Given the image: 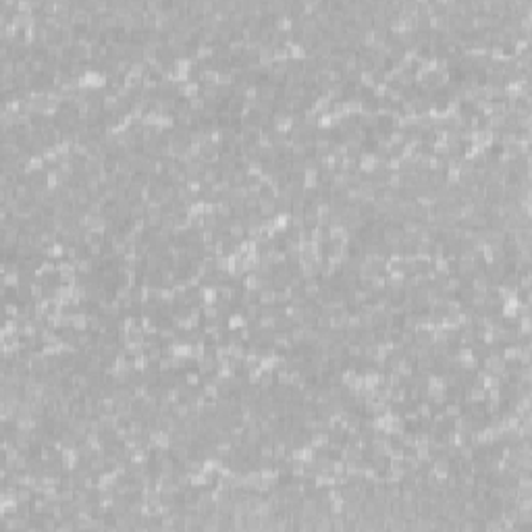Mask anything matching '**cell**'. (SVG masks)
I'll list each match as a JSON object with an SVG mask.
<instances>
[{
    "label": "cell",
    "mask_w": 532,
    "mask_h": 532,
    "mask_svg": "<svg viewBox=\"0 0 532 532\" xmlns=\"http://www.w3.org/2000/svg\"><path fill=\"white\" fill-rule=\"evenodd\" d=\"M258 457L260 459H264V461H273L275 457V445H273V441H262V443L258 445Z\"/></svg>",
    "instance_id": "cell-11"
},
{
    "label": "cell",
    "mask_w": 532,
    "mask_h": 532,
    "mask_svg": "<svg viewBox=\"0 0 532 532\" xmlns=\"http://www.w3.org/2000/svg\"><path fill=\"white\" fill-rule=\"evenodd\" d=\"M244 439H246V443H247V445L258 447V445L264 441V435H262V430H260V426L254 424V426H247V428H246Z\"/></svg>",
    "instance_id": "cell-7"
},
{
    "label": "cell",
    "mask_w": 532,
    "mask_h": 532,
    "mask_svg": "<svg viewBox=\"0 0 532 532\" xmlns=\"http://www.w3.org/2000/svg\"><path fill=\"white\" fill-rule=\"evenodd\" d=\"M443 411H445V416L449 420H453V418L464 414V404H461V401H455V399H449L447 404L443 406Z\"/></svg>",
    "instance_id": "cell-8"
},
{
    "label": "cell",
    "mask_w": 532,
    "mask_h": 532,
    "mask_svg": "<svg viewBox=\"0 0 532 532\" xmlns=\"http://www.w3.org/2000/svg\"><path fill=\"white\" fill-rule=\"evenodd\" d=\"M227 233H229V237L233 239L235 244L244 242V239L247 237L246 235V223H244L242 218H231L229 220V227H227Z\"/></svg>",
    "instance_id": "cell-1"
},
{
    "label": "cell",
    "mask_w": 532,
    "mask_h": 532,
    "mask_svg": "<svg viewBox=\"0 0 532 532\" xmlns=\"http://www.w3.org/2000/svg\"><path fill=\"white\" fill-rule=\"evenodd\" d=\"M146 214H148V204L144 200H137V202L131 204V210H129L131 218H146Z\"/></svg>",
    "instance_id": "cell-18"
},
{
    "label": "cell",
    "mask_w": 532,
    "mask_h": 532,
    "mask_svg": "<svg viewBox=\"0 0 532 532\" xmlns=\"http://www.w3.org/2000/svg\"><path fill=\"white\" fill-rule=\"evenodd\" d=\"M356 168H358V156L356 154H345V156L339 158V170L349 173V170H356Z\"/></svg>",
    "instance_id": "cell-15"
},
{
    "label": "cell",
    "mask_w": 532,
    "mask_h": 532,
    "mask_svg": "<svg viewBox=\"0 0 532 532\" xmlns=\"http://www.w3.org/2000/svg\"><path fill=\"white\" fill-rule=\"evenodd\" d=\"M399 327H401V330H416L418 328V314L416 312L404 314L399 318Z\"/></svg>",
    "instance_id": "cell-14"
},
{
    "label": "cell",
    "mask_w": 532,
    "mask_h": 532,
    "mask_svg": "<svg viewBox=\"0 0 532 532\" xmlns=\"http://www.w3.org/2000/svg\"><path fill=\"white\" fill-rule=\"evenodd\" d=\"M362 349H364V345L360 343V341H351V343H345V356H347V360L362 358Z\"/></svg>",
    "instance_id": "cell-17"
},
{
    "label": "cell",
    "mask_w": 532,
    "mask_h": 532,
    "mask_svg": "<svg viewBox=\"0 0 532 532\" xmlns=\"http://www.w3.org/2000/svg\"><path fill=\"white\" fill-rule=\"evenodd\" d=\"M416 408V411H418V416H420V420H430L433 418V411H435V406L430 404V401L424 397V399H420L418 404L414 406Z\"/></svg>",
    "instance_id": "cell-9"
},
{
    "label": "cell",
    "mask_w": 532,
    "mask_h": 532,
    "mask_svg": "<svg viewBox=\"0 0 532 532\" xmlns=\"http://www.w3.org/2000/svg\"><path fill=\"white\" fill-rule=\"evenodd\" d=\"M150 366H152V362L148 360L146 354H139V356L133 358V372H146Z\"/></svg>",
    "instance_id": "cell-20"
},
{
    "label": "cell",
    "mask_w": 532,
    "mask_h": 532,
    "mask_svg": "<svg viewBox=\"0 0 532 532\" xmlns=\"http://www.w3.org/2000/svg\"><path fill=\"white\" fill-rule=\"evenodd\" d=\"M242 312L246 314V318H247V325H249V323H254V320H258V318H260V314H262V306H260L258 302H252V304L244 306V308H242Z\"/></svg>",
    "instance_id": "cell-13"
},
{
    "label": "cell",
    "mask_w": 532,
    "mask_h": 532,
    "mask_svg": "<svg viewBox=\"0 0 532 532\" xmlns=\"http://www.w3.org/2000/svg\"><path fill=\"white\" fill-rule=\"evenodd\" d=\"M289 339H291V343H293L295 347L297 345H304V341H306V327L304 325H293L289 328Z\"/></svg>",
    "instance_id": "cell-10"
},
{
    "label": "cell",
    "mask_w": 532,
    "mask_h": 532,
    "mask_svg": "<svg viewBox=\"0 0 532 532\" xmlns=\"http://www.w3.org/2000/svg\"><path fill=\"white\" fill-rule=\"evenodd\" d=\"M183 383L187 387H192V389H200L202 383H204V376L200 374L198 368H185L183 370Z\"/></svg>",
    "instance_id": "cell-4"
},
{
    "label": "cell",
    "mask_w": 532,
    "mask_h": 532,
    "mask_svg": "<svg viewBox=\"0 0 532 532\" xmlns=\"http://www.w3.org/2000/svg\"><path fill=\"white\" fill-rule=\"evenodd\" d=\"M231 183L233 185H246L247 183V173L244 166H235L233 175H231Z\"/></svg>",
    "instance_id": "cell-21"
},
{
    "label": "cell",
    "mask_w": 532,
    "mask_h": 532,
    "mask_svg": "<svg viewBox=\"0 0 532 532\" xmlns=\"http://www.w3.org/2000/svg\"><path fill=\"white\" fill-rule=\"evenodd\" d=\"M368 287L374 291V293H383V291L387 289V275L385 273H378L372 277V281L368 283Z\"/></svg>",
    "instance_id": "cell-16"
},
{
    "label": "cell",
    "mask_w": 532,
    "mask_h": 532,
    "mask_svg": "<svg viewBox=\"0 0 532 532\" xmlns=\"http://www.w3.org/2000/svg\"><path fill=\"white\" fill-rule=\"evenodd\" d=\"M225 327H227V330H231V333H235V330L247 327V318H246L244 312H231L227 316V320H225Z\"/></svg>",
    "instance_id": "cell-2"
},
{
    "label": "cell",
    "mask_w": 532,
    "mask_h": 532,
    "mask_svg": "<svg viewBox=\"0 0 532 532\" xmlns=\"http://www.w3.org/2000/svg\"><path fill=\"white\" fill-rule=\"evenodd\" d=\"M170 411H173V416H175V418L185 420L189 414H192V408H189L187 401H179V404H175L173 408H170Z\"/></svg>",
    "instance_id": "cell-19"
},
{
    "label": "cell",
    "mask_w": 532,
    "mask_h": 532,
    "mask_svg": "<svg viewBox=\"0 0 532 532\" xmlns=\"http://www.w3.org/2000/svg\"><path fill=\"white\" fill-rule=\"evenodd\" d=\"M220 179V170H218V164H206L204 170H202V175H200V181H202L206 187L210 185H214L216 181Z\"/></svg>",
    "instance_id": "cell-3"
},
{
    "label": "cell",
    "mask_w": 532,
    "mask_h": 532,
    "mask_svg": "<svg viewBox=\"0 0 532 532\" xmlns=\"http://www.w3.org/2000/svg\"><path fill=\"white\" fill-rule=\"evenodd\" d=\"M258 304L262 308H268V306H277V289L273 287H264L258 291Z\"/></svg>",
    "instance_id": "cell-6"
},
{
    "label": "cell",
    "mask_w": 532,
    "mask_h": 532,
    "mask_svg": "<svg viewBox=\"0 0 532 532\" xmlns=\"http://www.w3.org/2000/svg\"><path fill=\"white\" fill-rule=\"evenodd\" d=\"M302 295L306 297V299H314L318 293H320V279L318 277H314V279H306L304 283H302Z\"/></svg>",
    "instance_id": "cell-5"
},
{
    "label": "cell",
    "mask_w": 532,
    "mask_h": 532,
    "mask_svg": "<svg viewBox=\"0 0 532 532\" xmlns=\"http://www.w3.org/2000/svg\"><path fill=\"white\" fill-rule=\"evenodd\" d=\"M202 318L204 320H210V323H214V320H220V318H225L223 314H220V310L216 304H202Z\"/></svg>",
    "instance_id": "cell-12"
}]
</instances>
